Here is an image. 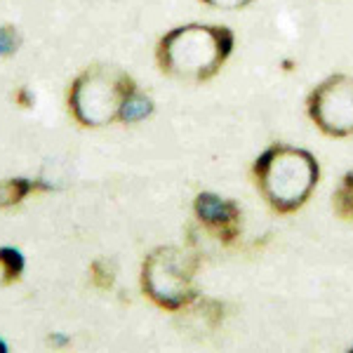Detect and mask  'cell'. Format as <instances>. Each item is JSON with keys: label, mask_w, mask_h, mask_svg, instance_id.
I'll use <instances>...</instances> for the list:
<instances>
[{"label": "cell", "mask_w": 353, "mask_h": 353, "mask_svg": "<svg viewBox=\"0 0 353 353\" xmlns=\"http://www.w3.org/2000/svg\"><path fill=\"white\" fill-rule=\"evenodd\" d=\"M236 36L229 26L186 24L168 31L158 43V64L163 73L179 81H210L233 52Z\"/></svg>", "instance_id": "obj_1"}, {"label": "cell", "mask_w": 353, "mask_h": 353, "mask_svg": "<svg viewBox=\"0 0 353 353\" xmlns=\"http://www.w3.org/2000/svg\"><path fill=\"white\" fill-rule=\"evenodd\" d=\"M321 176L316 156L304 149L276 144L254 163V179L264 201L276 212H294L309 201Z\"/></svg>", "instance_id": "obj_2"}, {"label": "cell", "mask_w": 353, "mask_h": 353, "mask_svg": "<svg viewBox=\"0 0 353 353\" xmlns=\"http://www.w3.org/2000/svg\"><path fill=\"white\" fill-rule=\"evenodd\" d=\"M137 90L132 78L116 66H90L71 83L68 106L85 128H104L121 121L123 104Z\"/></svg>", "instance_id": "obj_3"}, {"label": "cell", "mask_w": 353, "mask_h": 353, "mask_svg": "<svg viewBox=\"0 0 353 353\" xmlns=\"http://www.w3.org/2000/svg\"><path fill=\"white\" fill-rule=\"evenodd\" d=\"M198 254L179 248H158L141 264V288L153 304L181 311L196 301Z\"/></svg>", "instance_id": "obj_4"}, {"label": "cell", "mask_w": 353, "mask_h": 353, "mask_svg": "<svg viewBox=\"0 0 353 353\" xmlns=\"http://www.w3.org/2000/svg\"><path fill=\"white\" fill-rule=\"evenodd\" d=\"M309 116L330 137L353 134V76L334 73L309 94Z\"/></svg>", "instance_id": "obj_5"}, {"label": "cell", "mask_w": 353, "mask_h": 353, "mask_svg": "<svg viewBox=\"0 0 353 353\" xmlns=\"http://www.w3.org/2000/svg\"><path fill=\"white\" fill-rule=\"evenodd\" d=\"M193 210H196V217L219 241L233 243L241 233V208L229 198H221L217 193H201V196H196Z\"/></svg>", "instance_id": "obj_6"}, {"label": "cell", "mask_w": 353, "mask_h": 353, "mask_svg": "<svg viewBox=\"0 0 353 353\" xmlns=\"http://www.w3.org/2000/svg\"><path fill=\"white\" fill-rule=\"evenodd\" d=\"M38 189H50V186L43 184V181H38V179H24V176L0 181V208H12V205H19L28 193H33Z\"/></svg>", "instance_id": "obj_7"}, {"label": "cell", "mask_w": 353, "mask_h": 353, "mask_svg": "<svg viewBox=\"0 0 353 353\" xmlns=\"http://www.w3.org/2000/svg\"><path fill=\"white\" fill-rule=\"evenodd\" d=\"M151 113H153V101L146 94H141L139 90H134V92L128 97V101L123 104L121 123H125V125L141 123V121H146Z\"/></svg>", "instance_id": "obj_8"}, {"label": "cell", "mask_w": 353, "mask_h": 353, "mask_svg": "<svg viewBox=\"0 0 353 353\" xmlns=\"http://www.w3.org/2000/svg\"><path fill=\"white\" fill-rule=\"evenodd\" d=\"M24 273V254L17 248H0V285L19 281Z\"/></svg>", "instance_id": "obj_9"}, {"label": "cell", "mask_w": 353, "mask_h": 353, "mask_svg": "<svg viewBox=\"0 0 353 353\" xmlns=\"http://www.w3.org/2000/svg\"><path fill=\"white\" fill-rule=\"evenodd\" d=\"M332 208L337 217L344 221H353V172H346L341 176L339 186L332 193Z\"/></svg>", "instance_id": "obj_10"}, {"label": "cell", "mask_w": 353, "mask_h": 353, "mask_svg": "<svg viewBox=\"0 0 353 353\" xmlns=\"http://www.w3.org/2000/svg\"><path fill=\"white\" fill-rule=\"evenodd\" d=\"M90 276H92V283L99 290H111L113 288V266L106 259H94L92 266H90Z\"/></svg>", "instance_id": "obj_11"}, {"label": "cell", "mask_w": 353, "mask_h": 353, "mask_svg": "<svg viewBox=\"0 0 353 353\" xmlns=\"http://www.w3.org/2000/svg\"><path fill=\"white\" fill-rule=\"evenodd\" d=\"M21 45V36L14 26H0V57H12Z\"/></svg>", "instance_id": "obj_12"}, {"label": "cell", "mask_w": 353, "mask_h": 353, "mask_svg": "<svg viewBox=\"0 0 353 353\" xmlns=\"http://www.w3.org/2000/svg\"><path fill=\"white\" fill-rule=\"evenodd\" d=\"M203 3L217 10H243V8H248L252 0H203Z\"/></svg>", "instance_id": "obj_13"}, {"label": "cell", "mask_w": 353, "mask_h": 353, "mask_svg": "<svg viewBox=\"0 0 353 353\" xmlns=\"http://www.w3.org/2000/svg\"><path fill=\"white\" fill-rule=\"evenodd\" d=\"M14 101L21 106V109H31L36 99H33V94L28 92V88H19V90H17V94H14Z\"/></svg>", "instance_id": "obj_14"}, {"label": "cell", "mask_w": 353, "mask_h": 353, "mask_svg": "<svg viewBox=\"0 0 353 353\" xmlns=\"http://www.w3.org/2000/svg\"><path fill=\"white\" fill-rule=\"evenodd\" d=\"M5 351H8V344H5V341L0 339V353H5Z\"/></svg>", "instance_id": "obj_15"}]
</instances>
